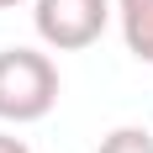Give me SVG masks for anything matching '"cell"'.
Segmentation results:
<instances>
[{
	"label": "cell",
	"mask_w": 153,
	"mask_h": 153,
	"mask_svg": "<svg viewBox=\"0 0 153 153\" xmlns=\"http://www.w3.org/2000/svg\"><path fill=\"white\" fill-rule=\"evenodd\" d=\"M58 106V69L37 48H5L0 53V122H42Z\"/></svg>",
	"instance_id": "6da1fadb"
},
{
	"label": "cell",
	"mask_w": 153,
	"mask_h": 153,
	"mask_svg": "<svg viewBox=\"0 0 153 153\" xmlns=\"http://www.w3.org/2000/svg\"><path fill=\"white\" fill-rule=\"evenodd\" d=\"M32 21H37V37L53 53H79L106 32L111 0H37Z\"/></svg>",
	"instance_id": "7a4b0ae2"
},
{
	"label": "cell",
	"mask_w": 153,
	"mask_h": 153,
	"mask_svg": "<svg viewBox=\"0 0 153 153\" xmlns=\"http://www.w3.org/2000/svg\"><path fill=\"white\" fill-rule=\"evenodd\" d=\"M116 21H122L127 53L153 63V0H116Z\"/></svg>",
	"instance_id": "3957f363"
},
{
	"label": "cell",
	"mask_w": 153,
	"mask_h": 153,
	"mask_svg": "<svg viewBox=\"0 0 153 153\" xmlns=\"http://www.w3.org/2000/svg\"><path fill=\"white\" fill-rule=\"evenodd\" d=\"M95 153H153V132H143V127H116V132L100 137Z\"/></svg>",
	"instance_id": "277c9868"
},
{
	"label": "cell",
	"mask_w": 153,
	"mask_h": 153,
	"mask_svg": "<svg viewBox=\"0 0 153 153\" xmlns=\"http://www.w3.org/2000/svg\"><path fill=\"white\" fill-rule=\"evenodd\" d=\"M0 153H32V148L21 137H11V132H0Z\"/></svg>",
	"instance_id": "5b68a950"
},
{
	"label": "cell",
	"mask_w": 153,
	"mask_h": 153,
	"mask_svg": "<svg viewBox=\"0 0 153 153\" xmlns=\"http://www.w3.org/2000/svg\"><path fill=\"white\" fill-rule=\"evenodd\" d=\"M11 5H21V0H0V11H11Z\"/></svg>",
	"instance_id": "8992f818"
}]
</instances>
